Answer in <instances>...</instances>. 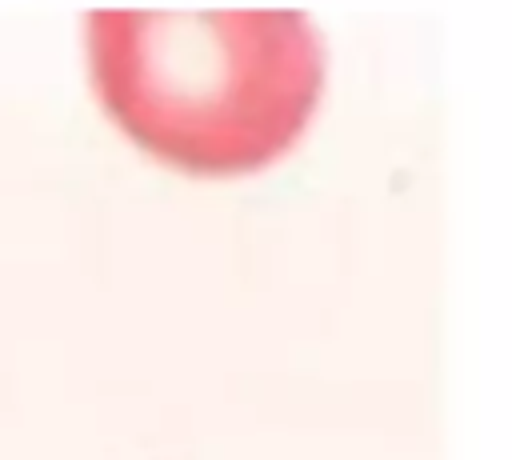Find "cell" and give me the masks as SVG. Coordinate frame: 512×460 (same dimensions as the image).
I'll use <instances>...</instances> for the list:
<instances>
[{"label":"cell","instance_id":"obj_1","mask_svg":"<svg viewBox=\"0 0 512 460\" xmlns=\"http://www.w3.org/2000/svg\"><path fill=\"white\" fill-rule=\"evenodd\" d=\"M88 76L108 120L188 176H240L280 160L324 88V48L296 8L84 16Z\"/></svg>","mask_w":512,"mask_h":460}]
</instances>
